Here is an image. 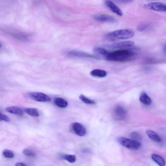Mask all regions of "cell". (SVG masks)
Returning <instances> with one entry per match:
<instances>
[{"label": "cell", "instance_id": "7402d4cb", "mask_svg": "<svg viewBox=\"0 0 166 166\" xmlns=\"http://www.w3.org/2000/svg\"><path fill=\"white\" fill-rule=\"evenodd\" d=\"M3 154L6 158H12L15 156L14 154L10 150L6 149L3 151Z\"/></svg>", "mask_w": 166, "mask_h": 166}, {"label": "cell", "instance_id": "e0dca14e", "mask_svg": "<svg viewBox=\"0 0 166 166\" xmlns=\"http://www.w3.org/2000/svg\"><path fill=\"white\" fill-rule=\"evenodd\" d=\"M90 74L92 76L98 78L105 77L107 75V72L106 71L100 69L93 70L91 72Z\"/></svg>", "mask_w": 166, "mask_h": 166}, {"label": "cell", "instance_id": "4316f807", "mask_svg": "<svg viewBox=\"0 0 166 166\" xmlns=\"http://www.w3.org/2000/svg\"><path fill=\"white\" fill-rule=\"evenodd\" d=\"M90 151V150L88 148H84L82 151V153L85 154L89 153Z\"/></svg>", "mask_w": 166, "mask_h": 166}, {"label": "cell", "instance_id": "3957f363", "mask_svg": "<svg viewBox=\"0 0 166 166\" xmlns=\"http://www.w3.org/2000/svg\"><path fill=\"white\" fill-rule=\"evenodd\" d=\"M118 141L122 146L131 150H138L141 146V144L139 141L130 140L124 137L119 138Z\"/></svg>", "mask_w": 166, "mask_h": 166}, {"label": "cell", "instance_id": "ba28073f", "mask_svg": "<svg viewBox=\"0 0 166 166\" xmlns=\"http://www.w3.org/2000/svg\"><path fill=\"white\" fill-rule=\"evenodd\" d=\"M95 19L98 21L102 22L115 23L117 20L115 17L108 15H101L96 16Z\"/></svg>", "mask_w": 166, "mask_h": 166}, {"label": "cell", "instance_id": "484cf974", "mask_svg": "<svg viewBox=\"0 0 166 166\" xmlns=\"http://www.w3.org/2000/svg\"><path fill=\"white\" fill-rule=\"evenodd\" d=\"M148 26V25L146 24H143V25H142L139 26L138 28V29H139L140 31H143V30L146 29Z\"/></svg>", "mask_w": 166, "mask_h": 166}, {"label": "cell", "instance_id": "f1b7e54d", "mask_svg": "<svg viewBox=\"0 0 166 166\" xmlns=\"http://www.w3.org/2000/svg\"><path fill=\"white\" fill-rule=\"evenodd\" d=\"M1 47V43H0V47Z\"/></svg>", "mask_w": 166, "mask_h": 166}, {"label": "cell", "instance_id": "83f0119b", "mask_svg": "<svg viewBox=\"0 0 166 166\" xmlns=\"http://www.w3.org/2000/svg\"><path fill=\"white\" fill-rule=\"evenodd\" d=\"M15 166H26V165L23 163H21V162H18V163L16 164Z\"/></svg>", "mask_w": 166, "mask_h": 166}, {"label": "cell", "instance_id": "d4e9b609", "mask_svg": "<svg viewBox=\"0 0 166 166\" xmlns=\"http://www.w3.org/2000/svg\"><path fill=\"white\" fill-rule=\"evenodd\" d=\"M0 121H4V122H9L10 121V119L8 116L0 113Z\"/></svg>", "mask_w": 166, "mask_h": 166}, {"label": "cell", "instance_id": "5bb4252c", "mask_svg": "<svg viewBox=\"0 0 166 166\" xmlns=\"http://www.w3.org/2000/svg\"><path fill=\"white\" fill-rule=\"evenodd\" d=\"M146 133L148 137L152 140L158 143L161 142L162 140L160 137L153 131L148 130L146 131Z\"/></svg>", "mask_w": 166, "mask_h": 166}, {"label": "cell", "instance_id": "277c9868", "mask_svg": "<svg viewBox=\"0 0 166 166\" xmlns=\"http://www.w3.org/2000/svg\"><path fill=\"white\" fill-rule=\"evenodd\" d=\"M28 96L31 99L37 102H48L51 100L49 96L41 92H31L28 93Z\"/></svg>", "mask_w": 166, "mask_h": 166}, {"label": "cell", "instance_id": "8fae6325", "mask_svg": "<svg viewBox=\"0 0 166 166\" xmlns=\"http://www.w3.org/2000/svg\"><path fill=\"white\" fill-rule=\"evenodd\" d=\"M134 44L133 41H126L112 44L109 46L113 48H119L132 46Z\"/></svg>", "mask_w": 166, "mask_h": 166}, {"label": "cell", "instance_id": "7a4b0ae2", "mask_svg": "<svg viewBox=\"0 0 166 166\" xmlns=\"http://www.w3.org/2000/svg\"><path fill=\"white\" fill-rule=\"evenodd\" d=\"M134 34V32L132 30L122 29L113 31L107 34V36L113 39H127L133 37Z\"/></svg>", "mask_w": 166, "mask_h": 166}, {"label": "cell", "instance_id": "ac0fdd59", "mask_svg": "<svg viewBox=\"0 0 166 166\" xmlns=\"http://www.w3.org/2000/svg\"><path fill=\"white\" fill-rule=\"evenodd\" d=\"M54 102L55 105L61 108H66L68 104L66 100L59 98H55Z\"/></svg>", "mask_w": 166, "mask_h": 166}, {"label": "cell", "instance_id": "cb8c5ba5", "mask_svg": "<svg viewBox=\"0 0 166 166\" xmlns=\"http://www.w3.org/2000/svg\"><path fill=\"white\" fill-rule=\"evenodd\" d=\"M23 153L25 155L30 157H34L36 154L33 151L28 149H25L23 151Z\"/></svg>", "mask_w": 166, "mask_h": 166}, {"label": "cell", "instance_id": "603a6c76", "mask_svg": "<svg viewBox=\"0 0 166 166\" xmlns=\"http://www.w3.org/2000/svg\"><path fill=\"white\" fill-rule=\"evenodd\" d=\"M130 136L133 140L139 141L142 140V138L141 135L137 132H133L130 134Z\"/></svg>", "mask_w": 166, "mask_h": 166}, {"label": "cell", "instance_id": "8992f818", "mask_svg": "<svg viewBox=\"0 0 166 166\" xmlns=\"http://www.w3.org/2000/svg\"><path fill=\"white\" fill-rule=\"evenodd\" d=\"M113 116L114 119L121 120L125 118L127 112L123 107L119 105L116 106L113 110Z\"/></svg>", "mask_w": 166, "mask_h": 166}, {"label": "cell", "instance_id": "5b68a950", "mask_svg": "<svg viewBox=\"0 0 166 166\" xmlns=\"http://www.w3.org/2000/svg\"><path fill=\"white\" fill-rule=\"evenodd\" d=\"M145 8L158 12H164L166 11V4L160 2H153L147 3L144 5Z\"/></svg>", "mask_w": 166, "mask_h": 166}, {"label": "cell", "instance_id": "ffe728a7", "mask_svg": "<svg viewBox=\"0 0 166 166\" xmlns=\"http://www.w3.org/2000/svg\"><path fill=\"white\" fill-rule=\"evenodd\" d=\"M63 159L71 163H73L76 161V156L74 155L66 154L62 156V157Z\"/></svg>", "mask_w": 166, "mask_h": 166}, {"label": "cell", "instance_id": "7c38bea8", "mask_svg": "<svg viewBox=\"0 0 166 166\" xmlns=\"http://www.w3.org/2000/svg\"><path fill=\"white\" fill-rule=\"evenodd\" d=\"M68 55L71 56L79 58H95L94 56L84 52L78 51H72L68 53Z\"/></svg>", "mask_w": 166, "mask_h": 166}, {"label": "cell", "instance_id": "2e32d148", "mask_svg": "<svg viewBox=\"0 0 166 166\" xmlns=\"http://www.w3.org/2000/svg\"><path fill=\"white\" fill-rule=\"evenodd\" d=\"M152 159L159 166H165L164 159L161 156L156 154H153L151 156Z\"/></svg>", "mask_w": 166, "mask_h": 166}, {"label": "cell", "instance_id": "4fadbf2b", "mask_svg": "<svg viewBox=\"0 0 166 166\" xmlns=\"http://www.w3.org/2000/svg\"><path fill=\"white\" fill-rule=\"evenodd\" d=\"M139 99L140 102L145 105L150 106L151 104V100L146 92H142L140 95Z\"/></svg>", "mask_w": 166, "mask_h": 166}, {"label": "cell", "instance_id": "9c48e42d", "mask_svg": "<svg viewBox=\"0 0 166 166\" xmlns=\"http://www.w3.org/2000/svg\"><path fill=\"white\" fill-rule=\"evenodd\" d=\"M93 51L96 57L106 60L109 53V52L104 48L98 47H95Z\"/></svg>", "mask_w": 166, "mask_h": 166}, {"label": "cell", "instance_id": "30bf717a", "mask_svg": "<svg viewBox=\"0 0 166 166\" xmlns=\"http://www.w3.org/2000/svg\"><path fill=\"white\" fill-rule=\"evenodd\" d=\"M106 5L114 13L120 16H123V12L120 9L115 3L110 1H106L105 2Z\"/></svg>", "mask_w": 166, "mask_h": 166}, {"label": "cell", "instance_id": "52a82bcc", "mask_svg": "<svg viewBox=\"0 0 166 166\" xmlns=\"http://www.w3.org/2000/svg\"><path fill=\"white\" fill-rule=\"evenodd\" d=\"M72 128L74 132L78 136L82 137L85 135L86 130L85 128L80 123L74 122L72 124Z\"/></svg>", "mask_w": 166, "mask_h": 166}, {"label": "cell", "instance_id": "d6986e66", "mask_svg": "<svg viewBox=\"0 0 166 166\" xmlns=\"http://www.w3.org/2000/svg\"><path fill=\"white\" fill-rule=\"evenodd\" d=\"M25 112L29 115L34 117H39V114L38 111L34 108H26L25 109Z\"/></svg>", "mask_w": 166, "mask_h": 166}, {"label": "cell", "instance_id": "9a60e30c", "mask_svg": "<svg viewBox=\"0 0 166 166\" xmlns=\"http://www.w3.org/2000/svg\"><path fill=\"white\" fill-rule=\"evenodd\" d=\"M6 111L9 113L21 116L23 115V112L22 109L17 107H8V108H6Z\"/></svg>", "mask_w": 166, "mask_h": 166}, {"label": "cell", "instance_id": "6da1fadb", "mask_svg": "<svg viewBox=\"0 0 166 166\" xmlns=\"http://www.w3.org/2000/svg\"><path fill=\"white\" fill-rule=\"evenodd\" d=\"M135 54L133 52L127 50H119L109 52L106 60L116 61H127L132 60Z\"/></svg>", "mask_w": 166, "mask_h": 166}, {"label": "cell", "instance_id": "44dd1931", "mask_svg": "<svg viewBox=\"0 0 166 166\" xmlns=\"http://www.w3.org/2000/svg\"><path fill=\"white\" fill-rule=\"evenodd\" d=\"M79 98L83 102L88 105H95L96 102L93 100L90 99L86 96L81 95L79 96Z\"/></svg>", "mask_w": 166, "mask_h": 166}]
</instances>
